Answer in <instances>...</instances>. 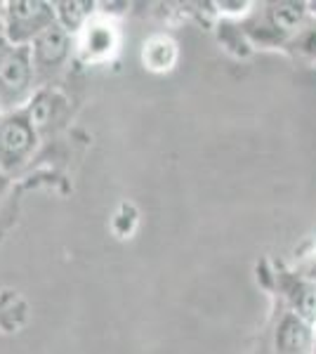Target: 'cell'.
<instances>
[{
  "mask_svg": "<svg viewBox=\"0 0 316 354\" xmlns=\"http://www.w3.org/2000/svg\"><path fill=\"white\" fill-rule=\"evenodd\" d=\"M93 8L95 5L85 3V0H62V3H55L57 24L68 33H76L85 24V19L93 12Z\"/></svg>",
  "mask_w": 316,
  "mask_h": 354,
  "instance_id": "cell-7",
  "label": "cell"
},
{
  "mask_svg": "<svg viewBox=\"0 0 316 354\" xmlns=\"http://www.w3.org/2000/svg\"><path fill=\"white\" fill-rule=\"evenodd\" d=\"M0 28H3V24H0ZM0 33H3V31H0Z\"/></svg>",
  "mask_w": 316,
  "mask_h": 354,
  "instance_id": "cell-12",
  "label": "cell"
},
{
  "mask_svg": "<svg viewBox=\"0 0 316 354\" xmlns=\"http://www.w3.org/2000/svg\"><path fill=\"white\" fill-rule=\"evenodd\" d=\"M3 121H5V116H3V111H0V125H3Z\"/></svg>",
  "mask_w": 316,
  "mask_h": 354,
  "instance_id": "cell-11",
  "label": "cell"
},
{
  "mask_svg": "<svg viewBox=\"0 0 316 354\" xmlns=\"http://www.w3.org/2000/svg\"><path fill=\"white\" fill-rule=\"evenodd\" d=\"M33 83V62H31V48L19 45L15 48L10 62L5 64L0 73V111L12 109L28 95Z\"/></svg>",
  "mask_w": 316,
  "mask_h": 354,
  "instance_id": "cell-2",
  "label": "cell"
},
{
  "mask_svg": "<svg viewBox=\"0 0 316 354\" xmlns=\"http://www.w3.org/2000/svg\"><path fill=\"white\" fill-rule=\"evenodd\" d=\"M12 53H15V45L8 41V38L0 33V73H3V68H5V64L10 62V57H12Z\"/></svg>",
  "mask_w": 316,
  "mask_h": 354,
  "instance_id": "cell-9",
  "label": "cell"
},
{
  "mask_svg": "<svg viewBox=\"0 0 316 354\" xmlns=\"http://www.w3.org/2000/svg\"><path fill=\"white\" fill-rule=\"evenodd\" d=\"M314 354H316V350H314Z\"/></svg>",
  "mask_w": 316,
  "mask_h": 354,
  "instance_id": "cell-13",
  "label": "cell"
},
{
  "mask_svg": "<svg viewBox=\"0 0 316 354\" xmlns=\"http://www.w3.org/2000/svg\"><path fill=\"white\" fill-rule=\"evenodd\" d=\"M295 48L302 55L316 57V26H304L300 33L295 36Z\"/></svg>",
  "mask_w": 316,
  "mask_h": 354,
  "instance_id": "cell-8",
  "label": "cell"
},
{
  "mask_svg": "<svg viewBox=\"0 0 316 354\" xmlns=\"http://www.w3.org/2000/svg\"><path fill=\"white\" fill-rule=\"evenodd\" d=\"M316 350V333L312 324L288 312L279 322L277 328V354H314Z\"/></svg>",
  "mask_w": 316,
  "mask_h": 354,
  "instance_id": "cell-5",
  "label": "cell"
},
{
  "mask_svg": "<svg viewBox=\"0 0 316 354\" xmlns=\"http://www.w3.org/2000/svg\"><path fill=\"white\" fill-rule=\"evenodd\" d=\"M307 3H274L267 10L269 28L277 33L279 38H295L297 33L307 26Z\"/></svg>",
  "mask_w": 316,
  "mask_h": 354,
  "instance_id": "cell-6",
  "label": "cell"
},
{
  "mask_svg": "<svg viewBox=\"0 0 316 354\" xmlns=\"http://www.w3.org/2000/svg\"><path fill=\"white\" fill-rule=\"evenodd\" d=\"M36 147V128L26 113H10L0 125V161L8 168L26 161Z\"/></svg>",
  "mask_w": 316,
  "mask_h": 354,
  "instance_id": "cell-3",
  "label": "cell"
},
{
  "mask_svg": "<svg viewBox=\"0 0 316 354\" xmlns=\"http://www.w3.org/2000/svg\"><path fill=\"white\" fill-rule=\"evenodd\" d=\"M28 48H31L33 71H53V68L64 64L68 53H71V33L64 31L59 24H53Z\"/></svg>",
  "mask_w": 316,
  "mask_h": 354,
  "instance_id": "cell-4",
  "label": "cell"
},
{
  "mask_svg": "<svg viewBox=\"0 0 316 354\" xmlns=\"http://www.w3.org/2000/svg\"><path fill=\"white\" fill-rule=\"evenodd\" d=\"M307 10H309V15L316 17V0H314V3H307Z\"/></svg>",
  "mask_w": 316,
  "mask_h": 354,
  "instance_id": "cell-10",
  "label": "cell"
},
{
  "mask_svg": "<svg viewBox=\"0 0 316 354\" xmlns=\"http://www.w3.org/2000/svg\"><path fill=\"white\" fill-rule=\"evenodd\" d=\"M0 24H3V36L15 48L31 45L45 28L57 24L55 3H43V0H12V3H5Z\"/></svg>",
  "mask_w": 316,
  "mask_h": 354,
  "instance_id": "cell-1",
  "label": "cell"
}]
</instances>
